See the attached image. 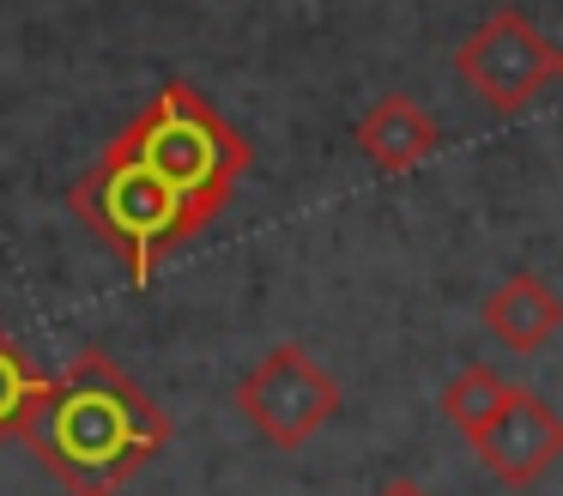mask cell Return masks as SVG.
<instances>
[{"mask_svg": "<svg viewBox=\"0 0 563 496\" xmlns=\"http://www.w3.org/2000/svg\"><path fill=\"white\" fill-rule=\"evenodd\" d=\"M19 436L67 496H115L170 448V411L110 351L86 345L49 375Z\"/></svg>", "mask_w": 563, "mask_h": 496, "instance_id": "1", "label": "cell"}, {"mask_svg": "<svg viewBox=\"0 0 563 496\" xmlns=\"http://www.w3.org/2000/svg\"><path fill=\"white\" fill-rule=\"evenodd\" d=\"M110 145L128 164L146 169L200 230L231 206L236 181H243V169H249V140L219 115L212 97H200L195 85H183V79L158 85V97H152Z\"/></svg>", "mask_w": 563, "mask_h": 496, "instance_id": "2", "label": "cell"}, {"mask_svg": "<svg viewBox=\"0 0 563 496\" xmlns=\"http://www.w3.org/2000/svg\"><path fill=\"white\" fill-rule=\"evenodd\" d=\"M67 206H74V218L91 236L122 254L134 285H152V273H158L183 242L200 236L195 218H188L140 164H128L115 145H103L98 164L67 188Z\"/></svg>", "mask_w": 563, "mask_h": 496, "instance_id": "3", "label": "cell"}, {"mask_svg": "<svg viewBox=\"0 0 563 496\" xmlns=\"http://www.w3.org/2000/svg\"><path fill=\"white\" fill-rule=\"evenodd\" d=\"M454 73L497 115H521L527 103H539L551 79H563V48L545 43V31L527 12L503 7L454 48Z\"/></svg>", "mask_w": 563, "mask_h": 496, "instance_id": "4", "label": "cell"}, {"mask_svg": "<svg viewBox=\"0 0 563 496\" xmlns=\"http://www.w3.org/2000/svg\"><path fill=\"white\" fill-rule=\"evenodd\" d=\"M236 411L267 436L273 448H303L309 436H321L340 411V382L328 375V363H316V351L303 345H273L261 363H249V375L236 382Z\"/></svg>", "mask_w": 563, "mask_h": 496, "instance_id": "5", "label": "cell"}, {"mask_svg": "<svg viewBox=\"0 0 563 496\" xmlns=\"http://www.w3.org/2000/svg\"><path fill=\"white\" fill-rule=\"evenodd\" d=\"M473 454L485 460L509 491H527V484H539L563 460V411L551 406L545 394H533V387H509V399H503V411L485 423Z\"/></svg>", "mask_w": 563, "mask_h": 496, "instance_id": "6", "label": "cell"}, {"mask_svg": "<svg viewBox=\"0 0 563 496\" xmlns=\"http://www.w3.org/2000/svg\"><path fill=\"white\" fill-rule=\"evenodd\" d=\"M357 152H364L382 176H406V169L430 164V157L442 152V128L424 103L388 91L357 115Z\"/></svg>", "mask_w": 563, "mask_h": 496, "instance_id": "7", "label": "cell"}, {"mask_svg": "<svg viewBox=\"0 0 563 496\" xmlns=\"http://www.w3.org/2000/svg\"><path fill=\"white\" fill-rule=\"evenodd\" d=\"M478 321H485V333L497 339V345H509L515 357H533V351L563 327V302L539 273H509L485 302H478Z\"/></svg>", "mask_w": 563, "mask_h": 496, "instance_id": "8", "label": "cell"}, {"mask_svg": "<svg viewBox=\"0 0 563 496\" xmlns=\"http://www.w3.org/2000/svg\"><path fill=\"white\" fill-rule=\"evenodd\" d=\"M503 399H509V382H503V375L490 370V363H466V370L454 375L449 387H442L437 411L466 436V442H478V436H485V423L503 411Z\"/></svg>", "mask_w": 563, "mask_h": 496, "instance_id": "9", "label": "cell"}, {"mask_svg": "<svg viewBox=\"0 0 563 496\" xmlns=\"http://www.w3.org/2000/svg\"><path fill=\"white\" fill-rule=\"evenodd\" d=\"M43 387H49V375H43L37 363H31V351L19 345V339H7V327H0V442L25 430V418L43 399Z\"/></svg>", "mask_w": 563, "mask_h": 496, "instance_id": "10", "label": "cell"}, {"mask_svg": "<svg viewBox=\"0 0 563 496\" xmlns=\"http://www.w3.org/2000/svg\"><path fill=\"white\" fill-rule=\"evenodd\" d=\"M376 496H424V491H418V484L412 478H388V484H382V491Z\"/></svg>", "mask_w": 563, "mask_h": 496, "instance_id": "11", "label": "cell"}]
</instances>
